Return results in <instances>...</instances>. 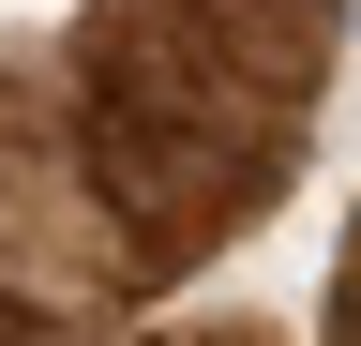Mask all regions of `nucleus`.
Instances as JSON below:
<instances>
[{
	"instance_id": "2",
	"label": "nucleus",
	"mask_w": 361,
	"mask_h": 346,
	"mask_svg": "<svg viewBox=\"0 0 361 346\" xmlns=\"http://www.w3.org/2000/svg\"><path fill=\"white\" fill-rule=\"evenodd\" d=\"M346 331H361V271H346Z\"/></svg>"
},
{
	"instance_id": "1",
	"label": "nucleus",
	"mask_w": 361,
	"mask_h": 346,
	"mask_svg": "<svg viewBox=\"0 0 361 346\" xmlns=\"http://www.w3.org/2000/svg\"><path fill=\"white\" fill-rule=\"evenodd\" d=\"M286 106L226 61V30L196 0H121L106 16V61H90V181H106L151 241L211 226V211L256 196Z\"/></svg>"
}]
</instances>
